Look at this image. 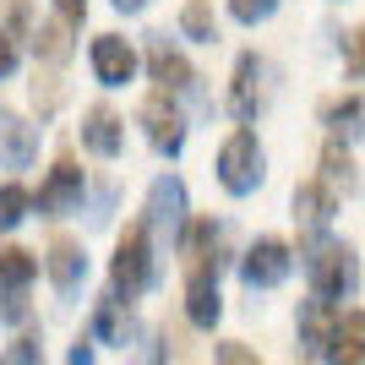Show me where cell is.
<instances>
[{
    "instance_id": "6da1fadb",
    "label": "cell",
    "mask_w": 365,
    "mask_h": 365,
    "mask_svg": "<svg viewBox=\"0 0 365 365\" xmlns=\"http://www.w3.org/2000/svg\"><path fill=\"white\" fill-rule=\"evenodd\" d=\"M305 284H311V300H349L360 289V257H354L349 240H338V235H317V240H305Z\"/></svg>"
},
{
    "instance_id": "7a4b0ae2",
    "label": "cell",
    "mask_w": 365,
    "mask_h": 365,
    "mask_svg": "<svg viewBox=\"0 0 365 365\" xmlns=\"http://www.w3.org/2000/svg\"><path fill=\"white\" fill-rule=\"evenodd\" d=\"M213 175H218V185H224L229 197H251V191L267 180V153H262L251 125H235L224 137V148H218V158H213Z\"/></svg>"
},
{
    "instance_id": "3957f363",
    "label": "cell",
    "mask_w": 365,
    "mask_h": 365,
    "mask_svg": "<svg viewBox=\"0 0 365 365\" xmlns=\"http://www.w3.org/2000/svg\"><path fill=\"white\" fill-rule=\"evenodd\" d=\"M153 284V235L142 224H131L115 240V257H109V294L115 300H137V294H148Z\"/></svg>"
},
{
    "instance_id": "277c9868",
    "label": "cell",
    "mask_w": 365,
    "mask_h": 365,
    "mask_svg": "<svg viewBox=\"0 0 365 365\" xmlns=\"http://www.w3.org/2000/svg\"><path fill=\"white\" fill-rule=\"evenodd\" d=\"M191 224V197H185V180L180 175H158L148 185V207H142V229H164V235H180Z\"/></svg>"
},
{
    "instance_id": "5b68a950",
    "label": "cell",
    "mask_w": 365,
    "mask_h": 365,
    "mask_svg": "<svg viewBox=\"0 0 365 365\" xmlns=\"http://www.w3.org/2000/svg\"><path fill=\"white\" fill-rule=\"evenodd\" d=\"M294 273V251L289 240H278V235H262L257 245H245V257H240V278H245V289H278L284 278Z\"/></svg>"
},
{
    "instance_id": "8992f818",
    "label": "cell",
    "mask_w": 365,
    "mask_h": 365,
    "mask_svg": "<svg viewBox=\"0 0 365 365\" xmlns=\"http://www.w3.org/2000/svg\"><path fill=\"white\" fill-rule=\"evenodd\" d=\"M267 93H273L267 88V61L245 49L240 61H235V82H229V115L240 125H251L262 109H267Z\"/></svg>"
},
{
    "instance_id": "52a82bcc",
    "label": "cell",
    "mask_w": 365,
    "mask_h": 365,
    "mask_svg": "<svg viewBox=\"0 0 365 365\" xmlns=\"http://www.w3.org/2000/svg\"><path fill=\"white\" fill-rule=\"evenodd\" d=\"M82 191H88V175L76 169V158H55L44 185H38V197H33V207H38V218H61L71 207H82Z\"/></svg>"
},
{
    "instance_id": "ba28073f",
    "label": "cell",
    "mask_w": 365,
    "mask_h": 365,
    "mask_svg": "<svg viewBox=\"0 0 365 365\" xmlns=\"http://www.w3.org/2000/svg\"><path fill=\"white\" fill-rule=\"evenodd\" d=\"M142 125H148V142L164 158H180L185 148V115L175 104V93H148V104H142Z\"/></svg>"
},
{
    "instance_id": "9c48e42d",
    "label": "cell",
    "mask_w": 365,
    "mask_h": 365,
    "mask_svg": "<svg viewBox=\"0 0 365 365\" xmlns=\"http://www.w3.org/2000/svg\"><path fill=\"white\" fill-rule=\"evenodd\" d=\"M88 66H93V76H98L104 88H125V82L137 76V49L125 44L120 33H98L88 44Z\"/></svg>"
},
{
    "instance_id": "30bf717a",
    "label": "cell",
    "mask_w": 365,
    "mask_h": 365,
    "mask_svg": "<svg viewBox=\"0 0 365 365\" xmlns=\"http://www.w3.org/2000/svg\"><path fill=\"white\" fill-rule=\"evenodd\" d=\"M224 317V294H218V267H191L185 273V322L213 333Z\"/></svg>"
},
{
    "instance_id": "8fae6325",
    "label": "cell",
    "mask_w": 365,
    "mask_h": 365,
    "mask_svg": "<svg viewBox=\"0 0 365 365\" xmlns=\"http://www.w3.org/2000/svg\"><path fill=\"white\" fill-rule=\"evenodd\" d=\"M148 71H153V82H158V93H180V88L197 82L191 61L180 55V44H175L169 33H148Z\"/></svg>"
},
{
    "instance_id": "7c38bea8",
    "label": "cell",
    "mask_w": 365,
    "mask_h": 365,
    "mask_svg": "<svg viewBox=\"0 0 365 365\" xmlns=\"http://www.w3.org/2000/svg\"><path fill=\"white\" fill-rule=\"evenodd\" d=\"M322 365H365V311H338L333 317V333H327V344H322L317 354Z\"/></svg>"
},
{
    "instance_id": "4fadbf2b",
    "label": "cell",
    "mask_w": 365,
    "mask_h": 365,
    "mask_svg": "<svg viewBox=\"0 0 365 365\" xmlns=\"http://www.w3.org/2000/svg\"><path fill=\"white\" fill-rule=\"evenodd\" d=\"M44 273H49V284H55L61 294H76V289H82V278H88V251H82V240H71V235L49 240Z\"/></svg>"
},
{
    "instance_id": "5bb4252c",
    "label": "cell",
    "mask_w": 365,
    "mask_h": 365,
    "mask_svg": "<svg viewBox=\"0 0 365 365\" xmlns=\"http://www.w3.org/2000/svg\"><path fill=\"white\" fill-rule=\"evenodd\" d=\"M82 148H88L93 158H120L125 153V120L109 104H93L88 115H82Z\"/></svg>"
},
{
    "instance_id": "9a60e30c",
    "label": "cell",
    "mask_w": 365,
    "mask_h": 365,
    "mask_svg": "<svg viewBox=\"0 0 365 365\" xmlns=\"http://www.w3.org/2000/svg\"><path fill=\"white\" fill-rule=\"evenodd\" d=\"M38 158V125H28L16 109H0V169H28Z\"/></svg>"
},
{
    "instance_id": "2e32d148",
    "label": "cell",
    "mask_w": 365,
    "mask_h": 365,
    "mask_svg": "<svg viewBox=\"0 0 365 365\" xmlns=\"http://www.w3.org/2000/svg\"><path fill=\"white\" fill-rule=\"evenodd\" d=\"M333 213H338V197L327 191V185H317V180L294 185V224H300V235H305V240H317V235H327Z\"/></svg>"
},
{
    "instance_id": "e0dca14e",
    "label": "cell",
    "mask_w": 365,
    "mask_h": 365,
    "mask_svg": "<svg viewBox=\"0 0 365 365\" xmlns=\"http://www.w3.org/2000/svg\"><path fill=\"white\" fill-rule=\"evenodd\" d=\"M317 169H322V175H317V185H327V191H333L338 202L360 191V175H354V153L344 148V142H333V137H327V148H322Z\"/></svg>"
},
{
    "instance_id": "ac0fdd59",
    "label": "cell",
    "mask_w": 365,
    "mask_h": 365,
    "mask_svg": "<svg viewBox=\"0 0 365 365\" xmlns=\"http://www.w3.org/2000/svg\"><path fill=\"white\" fill-rule=\"evenodd\" d=\"M322 125H327V137H333V142L349 148V142L365 131V98H360V93H338V98H327V104H322Z\"/></svg>"
},
{
    "instance_id": "d6986e66",
    "label": "cell",
    "mask_w": 365,
    "mask_h": 365,
    "mask_svg": "<svg viewBox=\"0 0 365 365\" xmlns=\"http://www.w3.org/2000/svg\"><path fill=\"white\" fill-rule=\"evenodd\" d=\"M333 317H338V305H327V300H300L294 333H300V349H305V354H322V344H327V333H333Z\"/></svg>"
},
{
    "instance_id": "ffe728a7",
    "label": "cell",
    "mask_w": 365,
    "mask_h": 365,
    "mask_svg": "<svg viewBox=\"0 0 365 365\" xmlns=\"http://www.w3.org/2000/svg\"><path fill=\"white\" fill-rule=\"evenodd\" d=\"M93 344H115V349H131V305L109 294L98 311H93Z\"/></svg>"
},
{
    "instance_id": "44dd1931",
    "label": "cell",
    "mask_w": 365,
    "mask_h": 365,
    "mask_svg": "<svg viewBox=\"0 0 365 365\" xmlns=\"http://www.w3.org/2000/svg\"><path fill=\"white\" fill-rule=\"evenodd\" d=\"M33 278H38V257L0 240V289H28Z\"/></svg>"
},
{
    "instance_id": "7402d4cb",
    "label": "cell",
    "mask_w": 365,
    "mask_h": 365,
    "mask_svg": "<svg viewBox=\"0 0 365 365\" xmlns=\"http://www.w3.org/2000/svg\"><path fill=\"white\" fill-rule=\"evenodd\" d=\"M180 33L191 38V44H213V38H218L213 0H185V6H180Z\"/></svg>"
},
{
    "instance_id": "603a6c76",
    "label": "cell",
    "mask_w": 365,
    "mask_h": 365,
    "mask_svg": "<svg viewBox=\"0 0 365 365\" xmlns=\"http://www.w3.org/2000/svg\"><path fill=\"white\" fill-rule=\"evenodd\" d=\"M33 49H38V61L61 66L66 55H71V22H66V16H49L44 28L33 33Z\"/></svg>"
},
{
    "instance_id": "cb8c5ba5",
    "label": "cell",
    "mask_w": 365,
    "mask_h": 365,
    "mask_svg": "<svg viewBox=\"0 0 365 365\" xmlns=\"http://www.w3.org/2000/svg\"><path fill=\"white\" fill-rule=\"evenodd\" d=\"M28 213H33V197H28L16 180H6V185H0V235H11Z\"/></svg>"
},
{
    "instance_id": "d4e9b609",
    "label": "cell",
    "mask_w": 365,
    "mask_h": 365,
    "mask_svg": "<svg viewBox=\"0 0 365 365\" xmlns=\"http://www.w3.org/2000/svg\"><path fill=\"white\" fill-rule=\"evenodd\" d=\"M6 365H44V338L33 333V327H22L11 344V354H6Z\"/></svg>"
},
{
    "instance_id": "484cf974",
    "label": "cell",
    "mask_w": 365,
    "mask_h": 365,
    "mask_svg": "<svg viewBox=\"0 0 365 365\" xmlns=\"http://www.w3.org/2000/svg\"><path fill=\"white\" fill-rule=\"evenodd\" d=\"M273 11H278V0H229V16H235V22H245V28L267 22Z\"/></svg>"
},
{
    "instance_id": "4316f807",
    "label": "cell",
    "mask_w": 365,
    "mask_h": 365,
    "mask_svg": "<svg viewBox=\"0 0 365 365\" xmlns=\"http://www.w3.org/2000/svg\"><path fill=\"white\" fill-rule=\"evenodd\" d=\"M0 322H6V327H22V322H28V289H0Z\"/></svg>"
},
{
    "instance_id": "83f0119b",
    "label": "cell",
    "mask_w": 365,
    "mask_h": 365,
    "mask_svg": "<svg viewBox=\"0 0 365 365\" xmlns=\"http://www.w3.org/2000/svg\"><path fill=\"white\" fill-rule=\"evenodd\" d=\"M344 71L349 76H365V22L354 33H344Z\"/></svg>"
},
{
    "instance_id": "f1b7e54d",
    "label": "cell",
    "mask_w": 365,
    "mask_h": 365,
    "mask_svg": "<svg viewBox=\"0 0 365 365\" xmlns=\"http://www.w3.org/2000/svg\"><path fill=\"white\" fill-rule=\"evenodd\" d=\"M218 365H262L257 349H245V344H218Z\"/></svg>"
},
{
    "instance_id": "f546056e",
    "label": "cell",
    "mask_w": 365,
    "mask_h": 365,
    "mask_svg": "<svg viewBox=\"0 0 365 365\" xmlns=\"http://www.w3.org/2000/svg\"><path fill=\"white\" fill-rule=\"evenodd\" d=\"M16 61H22V55H16V38H11V33H0V82L16 71Z\"/></svg>"
},
{
    "instance_id": "4dcf8cb0",
    "label": "cell",
    "mask_w": 365,
    "mask_h": 365,
    "mask_svg": "<svg viewBox=\"0 0 365 365\" xmlns=\"http://www.w3.org/2000/svg\"><path fill=\"white\" fill-rule=\"evenodd\" d=\"M164 354H169V344L158 333L148 338V344H142V354H137V365H164Z\"/></svg>"
},
{
    "instance_id": "1f68e13d",
    "label": "cell",
    "mask_w": 365,
    "mask_h": 365,
    "mask_svg": "<svg viewBox=\"0 0 365 365\" xmlns=\"http://www.w3.org/2000/svg\"><path fill=\"white\" fill-rule=\"evenodd\" d=\"M55 16H66V22H82V16H88V0H55Z\"/></svg>"
},
{
    "instance_id": "d6a6232c",
    "label": "cell",
    "mask_w": 365,
    "mask_h": 365,
    "mask_svg": "<svg viewBox=\"0 0 365 365\" xmlns=\"http://www.w3.org/2000/svg\"><path fill=\"white\" fill-rule=\"evenodd\" d=\"M71 365H93V338H76V349H71Z\"/></svg>"
},
{
    "instance_id": "836d02e7",
    "label": "cell",
    "mask_w": 365,
    "mask_h": 365,
    "mask_svg": "<svg viewBox=\"0 0 365 365\" xmlns=\"http://www.w3.org/2000/svg\"><path fill=\"white\" fill-rule=\"evenodd\" d=\"M142 6H148V0H115V11H125V16H131V11H142Z\"/></svg>"
},
{
    "instance_id": "e575fe53",
    "label": "cell",
    "mask_w": 365,
    "mask_h": 365,
    "mask_svg": "<svg viewBox=\"0 0 365 365\" xmlns=\"http://www.w3.org/2000/svg\"><path fill=\"white\" fill-rule=\"evenodd\" d=\"M0 365H6V360H0Z\"/></svg>"
}]
</instances>
